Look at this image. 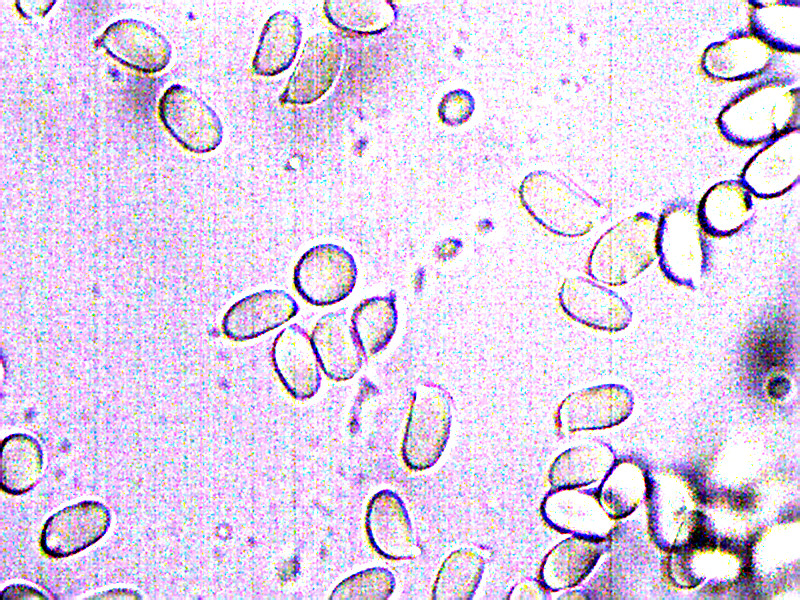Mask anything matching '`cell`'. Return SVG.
Returning <instances> with one entry per match:
<instances>
[{
    "label": "cell",
    "instance_id": "obj_5",
    "mask_svg": "<svg viewBox=\"0 0 800 600\" xmlns=\"http://www.w3.org/2000/svg\"><path fill=\"white\" fill-rule=\"evenodd\" d=\"M451 403L449 393L437 384L424 383L414 390L401 448L409 469H429L441 457L450 436Z\"/></svg>",
    "mask_w": 800,
    "mask_h": 600
},
{
    "label": "cell",
    "instance_id": "obj_20",
    "mask_svg": "<svg viewBox=\"0 0 800 600\" xmlns=\"http://www.w3.org/2000/svg\"><path fill=\"white\" fill-rule=\"evenodd\" d=\"M697 215L706 235L733 236L752 221V195L739 180L720 181L702 196Z\"/></svg>",
    "mask_w": 800,
    "mask_h": 600
},
{
    "label": "cell",
    "instance_id": "obj_8",
    "mask_svg": "<svg viewBox=\"0 0 800 600\" xmlns=\"http://www.w3.org/2000/svg\"><path fill=\"white\" fill-rule=\"evenodd\" d=\"M557 297L562 311L569 318L595 330L620 332L633 318L631 306L623 297L583 276L565 278Z\"/></svg>",
    "mask_w": 800,
    "mask_h": 600
},
{
    "label": "cell",
    "instance_id": "obj_17",
    "mask_svg": "<svg viewBox=\"0 0 800 600\" xmlns=\"http://www.w3.org/2000/svg\"><path fill=\"white\" fill-rule=\"evenodd\" d=\"M775 52L750 31L740 30L708 45L700 64L710 78L740 81L766 72L774 61Z\"/></svg>",
    "mask_w": 800,
    "mask_h": 600
},
{
    "label": "cell",
    "instance_id": "obj_15",
    "mask_svg": "<svg viewBox=\"0 0 800 600\" xmlns=\"http://www.w3.org/2000/svg\"><path fill=\"white\" fill-rule=\"evenodd\" d=\"M366 535L372 549L388 560L415 557L417 543L406 506L400 496L388 489L375 493L365 514Z\"/></svg>",
    "mask_w": 800,
    "mask_h": 600
},
{
    "label": "cell",
    "instance_id": "obj_35",
    "mask_svg": "<svg viewBox=\"0 0 800 600\" xmlns=\"http://www.w3.org/2000/svg\"><path fill=\"white\" fill-rule=\"evenodd\" d=\"M90 598H97V599H100V598H104V599H107V598H110V599L111 598L141 599L142 597L140 596V594H138L137 592H135L133 590L113 589V590H109V591L97 594V595H95L93 597H90Z\"/></svg>",
    "mask_w": 800,
    "mask_h": 600
},
{
    "label": "cell",
    "instance_id": "obj_22",
    "mask_svg": "<svg viewBox=\"0 0 800 600\" xmlns=\"http://www.w3.org/2000/svg\"><path fill=\"white\" fill-rule=\"evenodd\" d=\"M302 38L299 18L281 10L265 22L252 60V70L264 77L276 76L293 63Z\"/></svg>",
    "mask_w": 800,
    "mask_h": 600
},
{
    "label": "cell",
    "instance_id": "obj_18",
    "mask_svg": "<svg viewBox=\"0 0 800 600\" xmlns=\"http://www.w3.org/2000/svg\"><path fill=\"white\" fill-rule=\"evenodd\" d=\"M298 312V303L287 292L262 290L234 303L224 315L222 329L231 340H252L282 326Z\"/></svg>",
    "mask_w": 800,
    "mask_h": 600
},
{
    "label": "cell",
    "instance_id": "obj_21",
    "mask_svg": "<svg viewBox=\"0 0 800 600\" xmlns=\"http://www.w3.org/2000/svg\"><path fill=\"white\" fill-rule=\"evenodd\" d=\"M604 541L580 535H571L562 540L543 558L539 582L548 592L577 586L597 564Z\"/></svg>",
    "mask_w": 800,
    "mask_h": 600
},
{
    "label": "cell",
    "instance_id": "obj_13",
    "mask_svg": "<svg viewBox=\"0 0 800 600\" xmlns=\"http://www.w3.org/2000/svg\"><path fill=\"white\" fill-rule=\"evenodd\" d=\"M96 44L120 64L145 74L163 70L171 58V45L165 36L137 19L113 22Z\"/></svg>",
    "mask_w": 800,
    "mask_h": 600
},
{
    "label": "cell",
    "instance_id": "obj_2",
    "mask_svg": "<svg viewBox=\"0 0 800 600\" xmlns=\"http://www.w3.org/2000/svg\"><path fill=\"white\" fill-rule=\"evenodd\" d=\"M518 197L540 226L561 237L586 235L607 212L604 204L575 182L547 170H535L524 176Z\"/></svg>",
    "mask_w": 800,
    "mask_h": 600
},
{
    "label": "cell",
    "instance_id": "obj_6",
    "mask_svg": "<svg viewBox=\"0 0 800 600\" xmlns=\"http://www.w3.org/2000/svg\"><path fill=\"white\" fill-rule=\"evenodd\" d=\"M358 270L353 255L336 244L308 249L293 271V284L303 300L313 306H330L353 291Z\"/></svg>",
    "mask_w": 800,
    "mask_h": 600
},
{
    "label": "cell",
    "instance_id": "obj_25",
    "mask_svg": "<svg viewBox=\"0 0 800 600\" xmlns=\"http://www.w3.org/2000/svg\"><path fill=\"white\" fill-rule=\"evenodd\" d=\"M43 452L39 442L23 433L2 440L0 458L1 489L10 495H22L39 481Z\"/></svg>",
    "mask_w": 800,
    "mask_h": 600
},
{
    "label": "cell",
    "instance_id": "obj_34",
    "mask_svg": "<svg viewBox=\"0 0 800 600\" xmlns=\"http://www.w3.org/2000/svg\"><path fill=\"white\" fill-rule=\"evenodd\" d=\"M1 595L3 599H47L40 591L25 585L6 587Z\"/></svg>",
    "mask_w": 800,
    "mask_h": 600
},
{
    "label": "cell",
    "instance_id": "obj_23",
    "mask_svg": "<svg viewBox=\"0 0 800 600\" xmlns=\"http://www.w3.org/2000/svg\"><path fill=\"white\" fill-rule=\"evenodd\" d=\"M615 462L604 443L571 447L559 454L548 472L551 489L581 488L602 480Z\"/></svg>",
    "mask_w": 800,
    "mask_h": 600
},
{
    "label": "cell",
    "instance_id": "obj_26",
    "mask_svg": "<svg viewBox=\"0 0 800 600\" xmlns=\"http://www.w3.org/2000/svg\"><path fill=\"white\" fill-rule=\"evenodd\" d=\"M323 11L331 25L354 36L382 33L398 15L397 6L385 0H328Z\"/></svg>",
    "mask_w": 800,
    "mask_h": 600
},
{
    "label": "cell",
    "instance_id": "obj_33",
    "mask_svg": "<svg viewBox=\"0 0 800 600\" xmlns=\"http://www.w3.org/2000/svg\"><path fill=\"white\" fill-rule=\"evenodd\" d=\"M507 599L546 600L548 599V591L539 580H521L512 587Z\"/></svg>",
    "mask_w": 800,
    "mask_h": 600
},
{
    "label": "cell",
    "instance_id": "obj_32",
    "mask_svg": "<svg viewBox=\"0 0 800 600\" xmlns=\"http://www.w3.org/2000/svg\"><path fill=\"white\" fill-rule=\"evenodd\" d=\"M475 98L466 89L457 88L445 93L437 106L439 120L450 127L466 123L475 111Z\"/></svg>",
    "mask_w": 800,
    "mask_h": 600
},
{
    "label": "cell",
    "instance_id": "obj_11",
    "mask_svg": "<svg viewBox=\"0 0 800 600\" xmlns=\"http://www.w3.org/2000/svg\"><path fill=\"white\" fill-rule=\"evenodd\" d=\"M342 56L343 43L334 33L324 31L309 37L279 101L305 105L320 99L332 86Z\"/></svg>",
    "mask_w": 800,
    "mask_h": 600
},
{
    "label": "cell",
    "instance_id": "obj_27",
    "mask_svg": "<svg viewBox=\"0 0 800 600\" xmlns=\"http://www.w3.org/2000/svg\"><path fill=\"white\" fill-rule=\"evenodd\" d=\"M350 320L366 357L378 354L390 343L397 328L395 293L362 300L354 308Z\"/></svg>",
    "mask_w": 800,
    "mask_h": 600
},
{
    "label": "cell",
    "instance_id": "obj_10",
    "mask_svg": "<svg viewBox=\"0 0 800 600\" xmlns=\"http://www.w3.org/2000/svg\"><path fill=\"white\" fill-rule=\"evenodd\" d=\"M632 392L620 384H601L570 393L559 404L555 424L563 433L610 428L629 417Z\"/></svg>",
    "mask_w": 800,
    "mask_h": 600
},
{
    "label": "cell",
    "instance_id": "obj_3",
    "mask_svg": "<svg viewBox=\"0 0 800 600\" xmlns=\"http://www.w3.org/2000/svg\"><path fill=\"white\" fill-rule=\"evenodd\" d=\"M656 257L670 282L696 289L710 266L711 248L696 205L688 199L667 204L657 220Z\"/></svg>",
    "mask_w": 800,
    "mask_h": 600
},
{
    "label": "cell",
    "instance_id": "obj_28",
    "mask_svg": "<svg viewBox=\"0 0 800 600\" xmlns=\"http://www.w3.org/2000/svg\"><path fill=\"white\" fill-rule=\"evenodd\" d=\"M485 568L484 558L474 549L451 552L435 578L431 597L434 600H471Z\"/></svg>",
    "mask_w": 800,
    "mask_h": 600
},
{
    "label": "cell",
    "instance_id": "obj_1",
    "mask_svg": "<svg viewBox=\"0 0 800 600\" xmlns=\"http://www.w3.org/2000/svg\"><path fill=\"white\" fill-rule=\"evenodd\" d=\"M799 123V85L781 76L749 86L726 104L717 118L721 135L742 147L767 143Z\"/></svg>",
    "mask_w": 800,
    "mask_h": 600
},
{
    "label": "cell",
    "instance_id": "obj_9",
    "mask_svg": "<svg viewBox=\"0 0 800 600\" xmlns=\"http://www.w3.org/2000/svg\"><path fill=\"white\" fill-rule=\"evenodd\" d=\"M800 179V127L767 142L745 164L739 182L758 198L779 197Z\"/></svg>",
    "mask_w": 800,
    "mask_h": 600
},
{
    "label": "cell",
    "instance_id": "obj_14",
    "mask_svg": "<svg viewBox=\"0 0 800 600\" xmlns=\"http://www.w3.org/2000/svg\"><path fill=\"white\" fill-rule=\"evenodd\" d=\"M543 521L562 534L606 540L613 520L602 507L595 490L551 489L540 505Z\"/></svg>",
    "mask_w": 800,
    "mask_h": 600
},
{
    "label": "cell",
    "instance_id": "obj_12",
    "mask_svg": "<svg viewBox=\"0 0 800 600\" xmlns=\"http://www.w3.org/2000/svg\"><path fill=\"white\" fill-rule=\"evenodd\" d=\"M110 521V511L101 502L86 500L66 506L44 523L41 550L53 558L75 555L100 540Z\"/></svg>",
    "mask_w": 800,
    "mask_h": 600
},
{
    "label": "cell",
    "instance_id": "obj_7",
    "mask_svg": "<svg viewBox=\"0 0 800 600\" xmlns=\"http://www.w3.org/2000/svg\"><path fill=\"white\" fill-rule=\"evenodd\" d=\"M158 109L166 130L186 150L203 154L220 145L221 120L192 89L181 84L171 85L161 96Z\"/></svg>",
    "mask_w": 800,
    "mask_h": 600
},
{
    "label": "cell",
    "instance_id": "obj_19",
    "mask_svg": "<svg viewBox=\"0 0 800 600\" xmlns=\"http://www.w3.org/2000/svg\"><path fill=\"white\" fill-rule=\"evenodd\" d=\"M310 337L321 370L333 381L353 378L367 358L343 309L320 317Z\"/></svg>",
    "mask_w": 800,
    "mask_h": 600
},
{
    "label": "cell",
    "instance_id": "obj_4",
    "mask_svg": "<svg viewBox=\"0 0 800 600\" xmlns=\"http://www.w3.org/2000/svg\"><path fill=\"white\" fill-rule=\"evenodd\" d=\"M657 219L637 212L608 230L594 243L586 263L590 279L622 286L640 275L656 258Z\"/></svg>",
    "mask_w": 800,
    "mask_h": 600
},
{
    "label": "cell",
    "instance_id": "obj_36",
    "mask_svg": "<svg viewBox=\"0 0 800 600\" xmlns=\"http://www.w3.org/2000/svg\"><path fill=\"white\" fill-rule=\"evenodd\" d=\"M23 3L24 4H19L17 2V8H18L19 12L25 17L28 16L27 15L28 13H32L33 12V14L40 15L41 12L46 13L47 10H49V9H47V7H48L47 4H49L48 1H45L44 4H41L43 2H38V4H35L36 2H29L30 4H27V2H23Z\"/></svg>",
    "mask_w": 800,
    "mask_h": 600
},
{
    "label": "cell",
    "instance_id": "obj_24",
    "mask_svg": "<svg viewBox=\"0 0 800 600\" xmlns=\"http://www.w3.org/2000/svg\"><path fill=\"white\" fill-rule=\"evenodd\" d=\"M750 32L778 52L799 53L800 1H750Z\"/></svg>",
    "mask_w": 800,
    "mask_h": 600
},
{
    "label": "cell",
    "instance_id": "obj_30",
    "mask_svg": "<svg viewBox=\"0 0 800 600\" xmlns=\"http://www.w3.org/2000/svg\"><path fill=\"white\" fill-rule=\"evenodd\" d=\"M647 489L646 476L636 464L628 461L614 462L598 489L597 497L612 519L630 514Z\"/></svg>",
    "mask_w": 800,
    "mask_h": 600
},
{
    "label": "cell",
    "instance_id": "obj_31",
    "mask_svg": "<svg viewBox=\"0 0 800 600\" xmlns=\"http://www.w3.org/2000/svg\"><path fill=\"white\" fill-rule=\"evenodd\" d=\"M396 579L385 567H371L343 579L331 592V600H385L394 592Z\"/></svg>",
    "mask_w": 800,
    "mask_h": 600
},
{
    "label": "cell",
    "instance_id": "obj_16",
    "mask_svg": "<svg viewBox=\"0 0 800 600\" xmlns=\"http://www.w3.org/2000/svg\"><path fill=\"white\" fill-rule=\"evenodd\" d=\"M271 358L276 375L287 392L296 400L312 398L321 386V367L311 337L293 323L275 337Z\"/></svg>",
    "mask_w": 800,
    "mask_h": 600
},
{
    "label": "cell",
    "instance_id": "obj_29",
    "mask_svg": "<svg viewBox=\"0 0 800 600\" xmlns=\"http://www.w3.org/2000/svg\"><path fill=\"white\" fill-rule=\"evenodd\" d=\"M684 486L660 482L652 499L655 527L665 543L674 546L685 543L684 532L690 533L693 520V499L685 493ZM659 535V536H660Z\"/></svg>",
    "mask_w": 800,
    "mask_h": 600
}]
</instances>
